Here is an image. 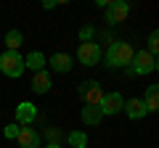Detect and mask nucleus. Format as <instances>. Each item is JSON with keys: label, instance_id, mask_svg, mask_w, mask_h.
I'll return each mask as SVG.
<instances>
[{"label": "nucleus", "instance_id": "obj_12", "mask_svg": "<svg viewBox=\"0 0 159 148\" xmlns=\"http://www.w3.org/2000/svg\"><path fill=\"white\" fill-rule=\"evenodd\" d=\"M48 63L53 66V72H61V74H66L69 69H72V56H69V53H56V56H53Z\"/></svg>", "mask_w": 159, "mask_h": 148}, {"label": "nucleus", "instance_id": "obj_3", "mask_svg": "<svg viewBox=\"0 0 159 148\" xmlns=\"http://www.w3.org/2000/svg\"><path fill=\"white\" fill-rule=\"evenodd\" d=\"M130 72L133 74H151V72H157V58H154L151 53H146V50H138L135 56H133V61H130Z\"/></svg>", "mask_w": 159, "mask_h": 148}, {"label": "nucleus", "instance_id": "obj_10", "mask_svg": "<svg viewBox=\"0 0 159 148\" xmlns=\"http://www.w3.org/2000/svg\"><path fill=\"white\" fill-rule=\"evenodd\" d=\"M51 85H53V80H51V74H48L45 69H43V72H34V77H32V93L43 95V93L51 90Z\"/></svg>", "mask_w": 159, "mask_h": 148}, {"label": "nucleus", "instance_id": "obj_4", "mask_svg": "<svg viewBox=\"0 0 159 148\" xmlns=\"http://www.w3.org/2000/svg\"><path fill=\"white\" fill-rule=\"evenodd\" d=\"M77 58H80L82 66H96V63L101 61V45H98V42H80Z\"/></svg>", "mask_w": 159, "mask_h": 148}, {"label": "nucleus", "instance_id": "obj_11", "mask_svg": "<svg viewBox=\"0 0 159 148\" xmlns=\"http://www.w3.org/2000/svg\"><path fill=\"white\" fill-rule=\"evenodd\" d=\"M125 111H127V116H130V119H141V116L148 114L141 98H130V101H125Z\"/></svg>", "mask_w": 159, "mask_h": 148}, {"label": "nucleus", "instance_id": "obj_8", "mask_svg": "<svg viewBox=\"0 0 159 148\" xmlns=\"http://www.w3.org/2000/svg\"><path fill=\"white\" fill-rule=\"evenodd\" d=\"M34 119H37V106H34V103L24 101V103H19V106H16V122L21 127H29Z\"/></svg>", "mask_w": 159, "mask_h": 148}, {"label": "nucleus", "instance_id": "obj_18", "mask_svg": "<svg viewBox=\"0 0 159 148\" xmlns=\"http://www.w3.org/2000/svg\"><path fill=\"white\" fill-rule=\"evenodd\" d=\"M157 50H159V34L151 32V37H148V50H146V53H151V56L157 58Z\"/></svg>", "mask_w": 159, "mask_h": 148}, {"label": "nucleus", "instance_id": "obj_7", "mask_svg": "<svg viewBox=\"0 0 159 148\" xmlns=\"http://www.w3.org/2000/svg\"><path fill=\"white\" fill-rule=\"evenodd\" d=\"M127 13H130V6L125 0H114V3L106 6V21L109 24H122L127 19Z\"/></svg>", "mask_w": 159, "mask_h": 148}, {"label": "nucleus", "instance_id": "obj_15", "mask_svg": "<svg viewBox=\"0 0 159 148\" xmlns=\"http://www.w3.org/2000/svg\"><path fill=\"white\" fill-rule=\"evenodd\" d=\"M82 122L85 124H98L101 122V108L98 106H85L82 108Z\"/></svg>", "mask_w": 159, "mask_h": 148}, {"label": "nucleus", "instance_id": "obj_20", "mask_svg": "<svg viewBox=\"0 0 159 148\" xmlns=\"http://www.w3.org/2000/svg\"><path fill=\"white\" fill-rule=\"evenodd\" d=\"M3 135H6V137H8V140H13V137H16V135H19V127H16V124H8V127H6V130H3Z\"/></svg>", "mask_w": 159, "mask_h": 148}, {"label": "nucleus", "instance_id": "obj_9", "mask_svg": "<svg viewBox=\"0 0 159 148\" xmlns=\"http://www.w3.org/2000/svg\"><path fill=\"white\" fill-rule=\"evenodd\" d=\"M16 140H19L21 148H40V135H37V130H32V127H19Z\"/></svg>", "mask_w": 159, "mask_h": 148}, {"label": "nucleus", "instance_id": "obj_17", "mask_svg": "<svg viewBox=\"0 0 159 148\" xmlns=\"http://www.w3.org/2000/svg\"><path fill=\"white\" fill-rule=\"evenodd\" d=\"M69 146H72V148H85L88 146V135H85V132H80V130L69 132Z\"/></svg>", "mask_w": 159, "mask_h": 148}, {"label": "nucleus", "instance_id": "obj_19", "mask_svg": "<svg viewBox=\"0 0 159 148\" xmlns=\"http://www.w3.org/2000/svg\"><path fill=\"white\" fill-rule=\"evenodd\" d=\"M90 37H93V27H82L80 29V40L82 42H90Z\"/></svg>", "mask_w": 159, "mask_h": 148}, {"label": "nucleus", "instance_id": "obj_16", "mask_svg": "<svg viewBox=\"0 0 159 148\" xmlns=\"http://www.w3.org/2000/svg\"><path fill=\"white\" fill-rule=\"evenodd\" d=\"M24 42V37H21V32L19 29H11V32L6 34V45H8V50H19V45Z\"/></svg>", "mask_w": 159, "mask_h": 148}, {"label": "nucleus", "instance_id": "obj_13", "mask_svg": "<svg viewBox=\"0 0 159 148\" xmlns=\"http://www.w3.org/2000/svg\"><path fill=\"white\" fill-rule=\"evenodd\" d=\"M24 69H32V72H43L45 69V56L40 50H32L27 58H24Z\"/></svg>", "mask_w": 159, "mask_h": 148}, {"label": "nucleus", "instance_id": "obj_5", "mask_svg": "<svg viewBox=\"0 0 159 148\" xmlns=\"http://www.w3.org/2000/svg\"><path fill=\"white\" fill-rule=\"evenodd\" d=\"M98 108H101V116H114V114H119L125 108V101H122L119 93H103Z\"/></svg>", "mask_w": 159, "mask_h": 148}, {"label": "nucleus", "instance_id": "obj_6", "mask_svg": "<svg viewBox=\"0 0 159 148\" xmlns=\"http://www.w3.org/2000/svg\"><path fill=\"white\" fill-rule=\"evenodd\" d=\"M80 98H82L88 106H98L101 98H103V90H101V85H98L96 80H88V82L80 85Z\"/></svg>", "mask_w": 159, "mask_h": 148}, {"label": "nucleus", "instance_id": "obj_22", "mask_svg": "<svg viewBox=\"0 0 159 148\" xmlns=\"http://www.w3.org/2000/svg\"><path fill=\"white\" fill-rule=\"evenodd\" d=\"M45 148H61V146H58V143H48Z\"/></svg>", "mask_w": 159, "mask_h": 148}, {"label": "nucleus", "instance_id": "obj_14", "mask_svg": "<svg viewBox=\"0 0 159 148\" xmlns=\"http://www.w3.org/2000/svg\"><path fill=\"white\" fill-rule=\"evenodd\" d=\"M143 106H146V111H157L159 108V87L157 85H148L146 98H143Z\"/></svg>", "mask_w": 159, "mask_h": 148}, {"label": "nucleus", "instance_id": "obj_2", "mask_svg": "<svg viewBox=\"0 0 159 148\" xmlns=\"http://www.w3.org/2000/svg\"><path fill=\"white\" fill-rule=\"evenodd\" d=\"M0 72L6 74V77H21L24 74V56L19 50H6L0 56Z\"/></svg>", "mask_w": 159, "mask_h": 148}, {"label": "nucleus", "instance_id": "obj_1", "mask_svg": "<svg viewBox=\"0 0 159 148\" xmlns=\"http://www.w3.org/2000/svg\"><path fill=\"white\" fill-rule=\"evenodd\" d=\"M133 56H135V50H133L130 42L114 40L111 45H109V50H106V63L109 66H130Z\"/></svg>", "mask_w": 159, "mask_h": 148}, {"label": "nucleus", "instance_id": "obj_21", "mask_svg": "<svg viewBox=\"0 0 159 148\" xmlns=\"http://www.w3.org/2000/svg\"><path fill=\"white\" fill-rule=\"evenodd\" d=\"M48 137H51V143H58V140H61V130L51 127V130H48Z\"/></svg>", "mask_w": 159, "mask_h": 148}]
</instances>
